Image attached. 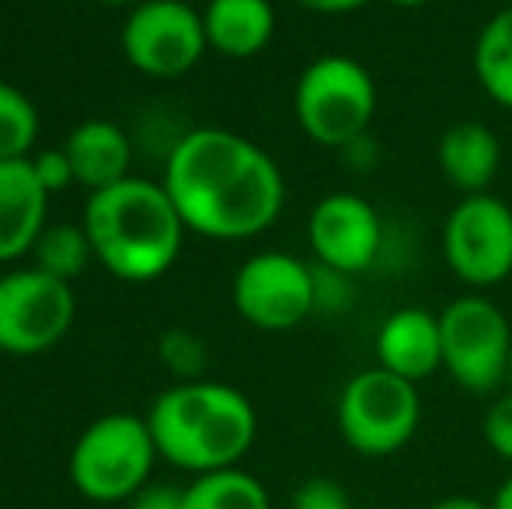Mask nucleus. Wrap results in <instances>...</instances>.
Returning a JSON list of instances; mask_svg holds the SVG:
<instances>
[{"mask_svg": "<svg viewBox=\"0 0 512 509\" xmlns=\"http://www.w3.org/2000/svg\"><path fill=\"white\" fill-rule=\"evenodd\" d=\"M164 189L185 231L213 241L258 238L286 206V178L269 150L223 126L189 129L171 147Z\"/></svg>", "mask_w": 512, "mask_h": 509, "instance_id": "f257e3e1", "label": "nucleus"}, {"mask_svg": "<svg viewBox=\"0 0 512 509\" xmlns=\"http://www.w3.org/2000/svg\"><path fill=\"white\" fill-rule=\"evenodd\" d=\"M81 224L95 262L122 283L161 279L178 262L185 241V220L164 182L140 175L88 192Z\"/></svg>", "mask_w": 512, "mask_h": 509, "instance_id": "f03ea898", "label": "nucleus"}, {"mask_svg": "<svg viewBox=\"0 0 512 509\" xmlns=\"http://www.w3.org/2000/svg\"><path fill=\"white\" fill-rule=\"evenodd\" d=\"M161 461L192 475L237 468L258 436L248 394L220 381H178L157 394L147 412Z\"/></svg>", "mask_w": 512, "mask_h": 509, "instance_id": "7ed1b4c3", "label": "nucleus"}, {"mask_svg": "<svg viewBox=\"0 0 512 509\" xmlns=\"http://www.w3.org/2000/svg\"><path fill=\"white\" fill-rule=\"evenodd\" d=\"M293 116L310 143L345 150L370 133L377 116V81L356 56L324 53L310 60L293 88Z\"/></svg>", "mask_w": 512, "mask_h": 509, "instance_id": "20e7f679", "label": "nucleus"}, {"mask_svg": "<svg viewBox=\"0 0 512 509\" xmlns=\"http://www.w3.org/2000/svg\"><path fill=\"white\" fill-rule=\"evenodd\" d=\"M157 454L147 415L112 412L95 419L70 450V485L91 503H129L143 485H150Z\"/></svg>", "mask_w": 512, "mask_h": 509, "instance_id": "39448f33", "label": "nucleus"}, {"mask_svg": "<svg viewBox=\"0 0 512 509\" xmlns=\"http://www.w3.org/2000/svg\"><path fill=\"white\" fill-rule=\"evenodd\" d=\"M443 370L467 394L495 398L509 387L512 321L485 293H464L439 311Z\"/></svg>", "mask_w": 512, "mask_h": 509, "instance_id": "423d86ee", "label": "nucleus"}, {"mask_svg": "<svg viewBox=\"0 0 512 509\" xmlns=\"http://www.w3.org/2000/svg\"><path fill=\"white\" fill-rule=\"evenodd\" d=\"M338 433L359 457H391L415 440L422 426L418 384L384 367H366L345 381L338 394Z\"/></svg>", "mask_w": 512, "mask_h": 509, "instance_id": "0eeeda50", "label": "nucleus"}, {"mask_svg": "<svg viewBox=\"0 0 512 509\" xmlns=\"http://www.w3.org/2000/svg\"><path fill=\"white\" fill-rule=\"evenodd\" d=\"M439 252L453 276L474 293L512 276V206L492 192L460 196L439 231Z\"/></svg>", "mask_w": 512, "mask_h": 509, "instance_id": "6e6552de", "label": "nucleus"}, {"mask_svg": "<svg viewBox=\"0 0 512 509\" xmlns=\"http://www.w3.org/2000/svg\"><path fill=\"white\" fill-rule=\"evenodd\" d=\"M74 283L21 265L0 276V353L39 356L74 328Z\"/></svg>", "mask_w": 512, "mask_h": 509, "instance_id": "1a4fd4ad", "label": "nucleus"}, {"mask_svg": "<svg viewBox=\"0 0 512 509\" xmlns=\"http://www.w3.org/2000/svg\"><path fill=\"white\" fill-rule=\"evenodd\" d=\"M230 300L258 332H290L317 314L314 265L290 252H255L237 269Z\"/></svg>", "mask_w": 512, "mask_h": 509, "instance_id": "9d476101", "label": "nucleus"}, {"mask_svg": "<svg viewBox=\"0 0 512 509\" xmlns=\"http://www.w3.org/2000/svg\"><path fill=\"white\" fill-rule=\"evenodd\" d=\"M119 42L129 67L157 81L189 74L209 49L203 11L185 0H143L129 7Z\"/></svg>", "mask_w": 512, "mask_h": 509, "instance_id": "9b49d317", "label": "nucleus"}, {"mask_svg": "<svg viewBox=\"0 0 512 509\" xmlns=\"http://www.w3.org/2000/svg\"><path fill=\"white\" fill-rule=\"evenodd\" d=\"M307 245L314 265L356 279L380 262L387 227L370 199L356 192H328L307 217Z\"/></svg>", "mask_w": 512, "mask_h": 509, "instance_id": "f8f14e48", "label": "nucleus"}, {"mask_svg": "<svg viewBox=\"0 0 512 509\" xmlns=\"http://www.w3.org/2000/svg\"><path fill=\"white\" fill-rule=\"evenodd\" d=\"M377 367L405 377L411 384L429 381L443 370V332H439V314L425 307H398L377 328Z\"/></svg>", "mask_w": 512, "mask_h": 509, "instance_id": "ddd939ff", "label": "nucleus"}, {"mask_svg": "<svg viewBox=\"0 0 512 509\" xmlns=\"http://www.w3.org/2000/svg\"><path fill=\"white\" fill-rule=\"evenodd\" d=\"M49 192L42 189L32 157L0 161V262H18L32 255L39 234L46 231Z\"/></svg>", "mask_w": 512, "mask_h": 509, "instance_id": "4468645a", "label": "nucleus"}, {"mask_svg": "<svg viewBox=\"0 0 512 509\" xmlns=\"http://www.w3.org/2000/svg\"><path fill=\"white\" fill-rule=\"evenodd\" d=\"M436 164L446 185L460 196H478L488 192L502 168V140L488 123L478 119H460L446 126L436 143Z\"/></svg>", "mask_w": 512, "mask_h": 509, "instance_id": "2eb2a0df", "label": "nucleus"}, {"mask_svg": "<svg viewBox=\"0 0 512 509\" xmlns=\"http://www.w3.org/2000/svg\"><path fill=\"white\" fill-rule=\"evenodd\" d=\"M70 164H74L77 185L88 192H102L108 185L129 178V164H133V143L129 133L112 119H88L67 136L63 143Z\"/></svg>", "mask_w": 512, "mask_h": 509, "instance_id": "dca6fc26", "label": "nucleus"}, {"mask_svg": "<svg viewBox=\"0 0 512 509\" xmlns=\"http://www.w3.org/2000/svg\"><path fill=\"white\" fill-rule=\"evenodd\" d=\"M203 25L213 53L251 60L276 35V7L272 0H206Z\"/></svg>", "mask_w": 512, "mask_h": 509, "instance_id": "f3484780", "label": "nucleus"}, {"mask_svg": "<svg viewBox=\"0 0 512 509\" xmlns=\"http://www.w3.org/2000/svg\"><path fill=\"white\" fill-rule=\"evenodd\" d=\"M474 81L499 109L512 112V4L481 25L471 53Z\"/></svg>", "mask_w": 512, "mask_h": 509, "instance_id": "a211bd4d", "label": "nucleus"}, {"mask_svg": "<svg viewBox=\"0 0 512 509\" xmlns=\"http://www.w3.org/2000/svg\"><path fill=\"white\" fill-rule=\"evenodd\" d=\"M185 509H272L269 489L251 471L223 468L185 485Z\"/></svg>", "mask_w": 512, "mask_h": 509, "instance_id": "6ab92c4d", "label": "nucleus"}, {"mask_svg": "<svg viewBox=\"0 0 512 509\" xmlns=\"http://www.w3.org/2000/svg\"><path fill=\"white\" fill-rule=\"evenodd\" d=\"M32 255L42 272H49L56 279H67V283H74L88 269L91 258H95L84 224H46V231L35 241Z\"/></svg>", "mask_w": 512, "mask_h": 509, "instance_id": "aec40b11", "label": "nucleus"}, {"mask_svg": "<svg viewBox=\"0 0 512 509\" xmlns=\"http://www.w3.org/2000/svg\"><path fill=\"white\" fill-rule=\"evenodd\" d=\"M39 112L32 98L14 84L0 81V161H21L35 147Z\"/></svg>", "mask_w": 512, "mask_h": 509, "instance_id": "412c9836", "label": "nucleus"}, {"mask_svg": "<svg viewBox=\"0 0 512 509\" xmlns=\"http://www.w3.org/2000/svg\"><path fill=\"white\" fill-rule=\"evenodd\" d=\"M157 353H161L164 367H168L178 381H203L206 342L199 339L196 332H189V328H171V332L161 335Z\"/></svg>", "mask_w": 512, "mask_h": 509, "instance_id": "4be33fe9", "label": "nucleus"}, {"mask_svg": "<svg viewBox=\"0 0 512 509\" xmlns=\"http://www.w3.org/2000/svg\"><path fill=\"white\" fill-rule=\"evenodd\" d=\"M481 433H485L488 450L512 464V387L492 398L485 419H481Z\"/></svg>", "mask_w": 512, "mask_h": 509, "instance_id": "5701e85b", "label": "nucleus"}, {"mask_svg": "<svg viewBox=\"0 0 512 509\" xmlns=\"http://www.w3.org/2000/svg\"><path fill=\"white\" fill-rule=\"evenodd\" d=\"M290 509H352L349 492L335 478H307L297 492H293Z\"/></svg>", "mask_w": 512, "mask_h": 509, "instance_id": "b1692460", "label": "nucleus"}, {"mask_svg": "<svg viewBox=\"0 0 512 509\" xmlns=\"http://www.w3.org/2000/svg\"><path fill=\"white\" fill-rule=\"evenodd\" d=\"M314 276H317V311H349L352 300H356L352 276L324 269V265H314Z\"/></svg>", "mask_w": 512, "mask_h": 509, "instance_id": "393cba45", "label": "nucleus"}, {"mask_svg": "<svg viewBox=\"0 0 512 509\" xmlns=\"http://www.w3.org/2000/svg\"><path fill=\"white\" fill-rule=\"evenodd\" d=\"M32 168L35 175H39L42 189L49 192V196H56V192H67L70 185H77L74 178V164H70L67 150H42V154L32 157Z\"/></svg>", "mask_w": 512, "mask_h": 509, "instance_id": "a878e982", "label": "nucleus"}, {"mask_svg": "<svg viewBox=\"0 0 512 509\" xmlns=\"http://www.w3.org/2000/svg\"><path fill=\"white\" fill-rule=\"evenodd\" d=\"M129 509H185V489L150 482L129 499Z\"/></svg>", "mask_w": 512, "mask_h": 509, "instance_id": "bb28decb", "label": "nucleus"}, {"mask_svg": "<svg viewBox=\"0 0 512 509\" xmlns=\"http://www.w3.org/2000/svg\"><path fill=\"white\" fill-rule=\"evenodd\" d=\"M293 4H300L304 11L314 14H352L370 4V0H293Z\"/></svg>", "mask_w": 512, "mask_h": 509, "instance_id": "cd10ccee", "label": "nucleus"}, {"mask_svg": "<svg viewBox=\"0 0 512 509\" xmlns=\"http://www.w3.org/2000/svg\"><path fill=\"white\" fill-rule=\"evenodd\" d=\"M429 509H492V503H481L474 496H446L439 503H432Z\"/></svg>", "mask_w": 512, "mask_h": 509, "instance_id": "c85d7f7f", "label": "nucleus"}, {"mask_svg": "<svg viewBox=\"0 0 512 509\" xmlns=\"http://www.w3.org/2000/svg\"><path fill=\"white\" fill-rule=\"evenodd\" d=\"M492 509H512V471H509V478L499 485V492L492 496Z\"/></svg>", "mask_w": 512, "mask_h": 509, "instance_id": "c756f323", "label": "nucleus"}, {"mask_svg": "<svg viewBox=\"0 0 512 509\" xmlns=\"http://www.w3.org/2000/svg\"><path fill=\"white\" fill-rule=\"evenodd\" d=\"M391 7H405V11H415V7H425L429 0H387Z\"/></svg>", "mask_w": 512, "mask_h": 509, "instance_id": "7c9ffc66", "label": "nucleus"}, {"mask_svg": "<svg viewBox=\"0 0 512 509\" xmlns=\"http://www.w3.org/2000/svg\"><path fill=\"white\" fill-rule=\"evenodd\" d=\"M102 4H108V7H136V4H143V0H102Z\"/></svg>", "mask_w": 512, "mask_h": 509, "instance_id": "2f4dec72", "label": "nucleus"}, {"mask_svg": "<svg viewBox=\"0 0 512 509\" xmlns=\"http://www.w3.org/2000/svg\"><path fill=\"white\" fill-rule=\"evenodd\" d=\"M509 387H512V360H509Z\"/></svg>", "mask_w": 512, "mask_h": 509, "instance_id": "473e14b6", "label": "nucleus"}]
</instances>
